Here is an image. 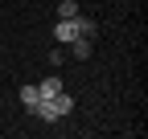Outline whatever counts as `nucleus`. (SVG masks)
Listing matches in <instances>:
<instances>
[{
	"label": "nucleus",
	"mask_w": 148,
	"mask_h": 139,
	"mask_svg": "<svg viewBox=\"0 0 148 139\" xmlns=\"http://www.w3.org/2000/svg\"><path fill=\"white\" fill-rule=\"evenodd\" d=\"M70 111H74V98L66 90H58L53 98H37V107H33V115L41 119V123H58V119L70 115Z\"/></svg>",
	"instance_id": "obj_1"
},
{
	"label": "nucleus",
	"mask_w": 148,
	"mask_h": 139,
	"mask_svg": "<svg viewBox=\"0 0 148 139\" xmlns=\"http://www.w3.org/2000/svg\"><path fill=\"white\" fill-rule=\"evenodd\" d=\"M70 45H74V57H78V61H86V57H90V49H95V41H90V37H74Z\"/></svg>",
	"instance_id": "obj_2"
},
{
	"label": "nucleus",
	"mask_w": 148,
	"mask_h": 139,
	"mask_svg": "<svg viewBox=\"0 0 148 139\" xmlns=\"http://www.w3.org/2000/svg\"><path fill=\"white\" fill-rule=\"evenodd\" d=\"M37 98H41V90H37V86H33V82H29V86H21V102H25V107H29V111L37 107Z\"/></svg>",
	"instance_id": "obj_3"
},
{
	"label": "nucleus",
	"mask_w": 148,
	"mask_h": 139,
	"mask_svg": "<svg viewBox=\"0 0 148 139\" xmlns=\"http://www.w3.org/2000/svg\"><path fill=\"white\" fill-rule=\"evenodd\" d=\"M37 90H41V98H53V94L62 90V78H45L41 86H37Z\"/></svg>",
	"instance_id": "obj_4"
},
{
	"label": "nucleus",
	"mask_w": 148,
	"mask_h": 139,
	"mask_svg": "<svg viewBox=\"0 0 148 139\" xmlns=\"http://www.w3.org/2000/svg\"><path fill=\"white\" fill-rule=\"evenodd\" d=\"M58 16H78V4H74V0H62V4H58Z\"/></svg>",
	"instance_id": "obj_5"
}]
</instances>
